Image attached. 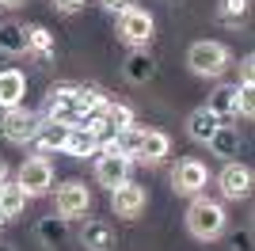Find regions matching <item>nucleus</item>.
I'll return each instance as SVG.
<instances>
[{
    "instance_id": "obj_7",
    "label": "nucleus",
    "mask_w": 255,
    "mask_h": 251,
    "mask_svg": "<svg viewBox=\"0 0 255 251\" xmlns=\"http://www.w3.org/2000/svg\"><path fill=\"white\" fill-rule=\"evenodd\" d=\"M145 206H149V194H145V187L141 183H133V179H126V183H118L115 190H111V209H115L122 221H133L145 213Z\"/></svg>"
},
{
    "instance_id": "obj_17",
    "label": "nucleus",
    "mask_w": 255,
    "mask_h": 251,
    "mask_svg": "<svg viewBox=\"0 0 255 251\" xmlns=\"http://www.w3.org/2000/svg\"><path fill=\"white\" fill-rule=\"evenodd\" d=\"M23 31H27V53H31L38 65H50L53 61V34L46 31V27H38V23H34V27H23Z\"/></svg>"
},
{
    "instance_id": "obj_11",
    "label": "nucleus",
    "mask_w": 255,
    "mask_h": 251,
    "mask_svg": "<svg viewBox=\"0 0 255 251\" xmlns=\"http://www.w3.org/2000/svg\"><path fill=\"white\" fill-rule=\"evenodd\" d=\"M129 179V160L126 156H115V152H99L96 160V183L107 190H115L118 183H126Z\"/></svg>"
},
{
    "instance_id": "obj_25",
    "label": "nucleus",
    "mask_w": 255,
    "mask_h": 251,
    "mask_svg": "<svg viewBox=\"0 0 255 251\" xmlns=\"http://www.w3.org/2000/svg\"><path fill=\"white\" fill-rule=\"evenodd\" d=\"M248 4L252 0H221L217 4V23L221 27H240L248 19Z\"/></svg>"
},
{
    "instance_id": "obj_33",
    "label": "nucleus",
    "mask_w": 255,
    "mask_h": 251,
    "mask_svg": "<svg viewBox=\"0 0 255 251\" xmlns=\"http://www.w3.org/2000/svg\"><path fill=\"white\" fill-rule=\"evenodd\" d=\"M8 221H11V217H8V213H4V206H0V229H4V225H8Z\"/></svg>"
},
{
    "instance_id": "obj_28",
    "label": "nucleus",
    "mask_w": 255,
    "mask_h": 251,
    "mask_svg": "<svg viewBox=\"0 0 255 251\" xmlns=\"http://www.w3.org/2000/svg\"><path fill=\"white\" fill-rule=\"evenodd\" d=\"M84 4H88V0H53V8L65 11V15H76V11L84 8Z\"/></svg>"
},
{
    "instance_id": "obj_30",
    "label": "nucleus",
    "mask_w": 255,
    "mask_h": 251,
    "mask_svg": "<svg viewBox=\"0 0 255 251\" xmlns=\"http://www.w3.org/2000/svg\"><path fill=\"white\" fill-rule=\"evenodd\" d=\"M252 65H255V57H244V61H240V80H252V73H255Z\"/></svg>"
},
{
    "instance_id": "obj_21",
    "label": "nucleus",
    "mask_w": 255,
    "mask_h": 251,
    "mask_svg": "<svg viewBox=\"0 0 255 251\" xmlns=\"http://www.w3.org/2000/svg\"><path fill=\"white\" fill-rule=\"evenodd\" d=\"M206 148H210L213 156H236V148H240V133H236L233 126H217V133L206 141Z\"/></svg>"
},
{
    "instance_id": "obj_26",
    "label": "nucleus",
    "mask_w": 255,
    "mask_h": 251,
    "mask_svg": "<svg viewBox=\"0 0 255 251\" xmlns=\"http://www.w3.org/2000/svg\"><path fill=\"white\" fill-rule=\"evenodd\" d=\"M103 126L115 133V129H129V126H137V122H133V111L126 103H107L103 107Z\"/></svg>"
},
{
    "instance_id": "obj_4",
    "label": "nucleus",
    "mask_w": 255,
    "mask_h": 251,
    "mask_svg": "<svg viewBox=\"0 0 255 251\" xmlns=\"http://www.w3.org/2000/svg\"><path fill=\"white\" fill-rule=\"evenodd\" d=\"M152 31H156V23H152V15L145 8H133V4H129L126 11H118V38L129 42L133 50H145L152 42Z\"/></svg>"
},
{
    "instance_id": "obj_20",
    "label": "nucleus",
    "mask_w": 255,
    "mask_h": 251,
    "mask_svg": "<svg viewBox=\"0 0 255 251\" xmlns=\"http://www.w3.org/2000/svg\"><path fill=\"white\" fill-rule=\"evenodd\" d=\"M80 244H84L88 251H111L115 232H111V225H107V221H88L84 232H80Z\"/></svg>"
},
{
    "instance_id": "obj_18",
    "label": "nucleus",
    "mask_w": 255,
    "mask_h": 251,
    "mask_svg": "<svg viewBox=\"0 0 255 251\" xmlns=\"http://www.w3.org/2000/svg\"><path fill=\"white\" fill-rule=\"evenodd\" d=\"M34 236H38L42 248H57V244H65V236H69V221L57 217V213H50V217H42L34 225Z\"/></svg>"
},
{
    "instance_id": "obj_6",
    "label": "nucleus",
    "mask_w": 255,
    "mask_h": 251,
    "mask_svg": "<svg viewBox=\"0 0 255 251\" xmlns=\"http://www.w3.org/2000/svg\"><path fill=\"white\" fill-rule=\"evenodd\" d=\"M23 190H27V198H42L53 190V167L46 156H27L19 167V179H15Z\"/></svg>"
},
{
    "instance_id": "obj_15",
    "label": "nucleus",
    "mask_w": 255,
    "mask_h": 251,
    "mask_svg": "<svg viewBox=\"0 0 255 251\" xmlns=\"http://www.w3.org/2000/svg\"><path fill=\"white\" fill-rule=\"evenodd\" d=\"M168 152H171V137L164 133V129H145V137H141V152H137L141 164H164Z\"/></svg>"
},
{
    "instance_id": "obj_14",
    "label": "nucleus",
    "mask_w": 255,
    "mask_h": 251,
    "mask_svg": "<svg viewBox=\"0 0 255 251\" xmlns=\"http://www.w3.org/2000/svg\"><path fill=\"white\" fill-rule=\"evenodd\" d=\"M27 95V76L19 69H0V107H19Z\"/></svg>"
},
{
    "instance_id": "obj_3",
    "label": "nucleus",
    "mask_w": 255,
    "mask_h": 251,
    "mask_svg": "<svg viewBox=\"0 0 255 251\" xmlns=\"http://www.w3.org/2000/svg\"><path fill=\"white\" fill-rule=\"evenodd\" d=\"M38 126H42V115H34L27 107H8L4 118H0V129H4V141L8 145H31L34 133H38Z\"/></svg>"
},
{
    "instance_id": "obj_34",
    "label": "nucleus",
    "mask_w": 255,
    "mask_h": 251,
    "mask_svg": "<svg viewBox=\"0 0 255 251\" xmlns=\"http://www.w3.org/2000/svg\"><path fill=\"white\" fill-rule=\"evenodd\" d=\"M0 251H11V248H8V244H0Z\"/></svg>"
},
{
    "instance_id": "obj_5",
    "label": "nucleus",
    "mask_w": 255,
    "mask_h": 251,
    "mask_svg": "<svg viewBox=\"0 0 255 251\" xmlns=\"http://www.w3.org/2000/svg\"><path fill=\"white\" fill-rule=\"evenodd\" d=\"M252 167L240 164V160H225V167L217 171V190H221V198L229 202H244L252 194Z\"/></svg>"
},
{
    "instance_id": "obj_32",
    "label": "nucleus",
    "mask_w": 255,
    "mask_h": 251,
    "mask_svg": "<svg viewBox=\"0 0 255 251\" xmlns=\"http://www.w3.org/2000/svg\"><path fill=\"white\" fill-rule=\"evenodd\" d=\"M4 179H8V164H4V160H0V183H4Z\"/></svg>"
},
{
    "instance_id": "obj_1",
    "label": "nucleus",
    "mask_w": 255,
    "mask_h": 251,
    "mask_svg": "<svg viewBox=\"0 0 255 251\" xmlns=\"http://www.w3.org/2000/svg\"><path fill=\"white\" fill-rule=\"evenodd\" d=\"M225 225H229V213H225L221 202H213V198H202V194H194L191 209H187V232H191L194 240H217L225 232Z\"/></svg>"
},
{
    "instance_id": "obj_8",
    "label": "nucleus",
    "mask_w": 255,
    "mask_h": 251,
    "mask_svg": "<svg viewBox=\"0 0 255 251\" xmlns=\"http://www.w3.org/2000/svg\"><path fill=\"white\" fill-rule=\"evenodd\" d=\"M80 111H76V84H57L46 95V122H61V126H76Z\"/></svg>"
},
{
    "instance_id": "obj_12",
    "label": "nucleus",
    "mask_w": 255,
    "mask_h": 251,
    "mask_svg": "<svg viewBox=\"0 0 255 251\" xmlns=\"http://www.w3.org/2000/svg\"><path fill=\"white\" fill-rule=\"evenodd\" d=\"M65 152L76 160H88L99 152V133L88 129V126H69V137H65Z\"/></svg>"
},
{
    "instance_id": "obj_22",
    "label": "nucleus",
    "mask_w": 255,
    "mask_h": 251,
    "mask_svg": "<svg viewBox=\"0 0 255 251\" xmlns=\"http://www.w3.org/2000/svg\"><path fill=\"white\" fill-rule=\"evenodd\" d=\"M126 80L129 84H145V80H152V57L145 50H133L126 57Z\"/></svg>"
},
{
    "instance_id": "obj_9",
    "label": "nucleus",
    "mask_w": 255,
    "mask_h": 251,
    "mask_svg": "<svg viewBox=\"0 0 255 251\" xmlns=\"http://www.w3.org/2000/svg\"><path fill=\"white\" fill-rule=\"evenodd\" d=\"M88 209H92V190H88V183L69 179V183L57 187V217L73 221V217H84Z\"/></svg>"
},
{
    "instance_id": "obj_19",
    "label": "nucleus",
    "mask_w": 255,
    "mask_h": 251,
    "mask_svg": "<svg viewBox=\"0 0 255 251\" xmlns=\"http://www.w3.org/2000/svg\"><path fill=\"white\" fill-rule=\"evenodd\" d=\"M213 118H233L236 115V84H217L210 95V103H206Z\"/></svg>"
},
{
    "instance_id": "obj_31",
    "label": "nucleus",
    "mask_w": 255,
    "mask_h": 251,
    "mask_svg": "<svg viewBox=\"0 0 255 251\" xmlns=\"http://www.w3.org/2000/svg\"><path fill=\"white\" fill-rule=\"evenodd\" d=\"M19 4H27V0H0V8H19Z\"/></svg>"
},
{
    "instance_id": "obj_27",
    "label": "nucleus",
    "mask_w": 255,
    "mask_h": 251,
    "mask_svg": "<svg viewBox=\"0 0 255 251\" xmlns=\"http://www.w3.org/2000/svg\"><path fill=\"white\" fill-rule=\"evenodd\" d=\"M236 115H244V118L255 115V84L252 80L236 84Z\"/></svg>"
},
{
    "instance_id": "obj_2",
    "label": "nucleus",
    "mask_w": 255,
    "mask_h": 251,
    "mask_svg": "<svg viewBox=\"0 0 255 251\" xmlns=\"http://www.w3.org/2000/svg\"><path fill=\"white\" fill-rule=\"evenodd\" d=\"M187 65H191V73L194 76H221L229 65H233V53H229V46L225 42H210V38H202V42H194L191 50H187Z\"/></svg>"
},
{
    "instance_id": "obj_23",
    "label": "nucleus",
    "mask_w": 255,
    "mask_h": 251,
    "mask_svg": "<svg viewBox=\"0 0 255 251\" xmlns=\"http://www.w3.org/2000/svg\"><path fill=\"white\" fill-rule=\"evenodd\" d=\"M0 206H4V213H8V217L23 213V206H27V190H23L19 183L4 179V183H0Z\"/></svg>"
},
{
    "instance_id": "obj_29",
    "label": "nucleus",
    "mask_w": 255,
    "mask_h": 251,
    "mask_svg": "<svg viewBox=\"0 0 255 251\" xmlns=\"http://www.w3.org/2000/svg\"><path fill=\"white\" fill-rule=\"evenodd\" d=\"M129 4H133V0H103V8H107V11H115V15H118V11H126Z\"/></svg>"
},
{
    "instance_id": "obj_24",
    "label": "nucleus",
    "mask_w": 255,
    "mask_h": 251,
    "mask_svg": "<svg viewBox=\"0 0 255 251\" xmlns=\"http://www.w3.org/2000/svg\"><path fill=\"white\" fill-rule=\"evenodd\" d=\"M0 50L4 53H27V31L19 23H0Z\"/></svg>"
},
{
    "instance_id": "obj_10",
    "label": "nucleus",
    "mask_w": 255,
    "mask_h": 251,
    "mask_svg": "<svg viewBox=\"0 0 255 251\" xmlns=\"http://www.w3.org/2000/svg\"><path fill=\"white\" fill-rule=\"evenodd\" d=\"M206 183H210V171H206L202 160H179L175 171H171V190H175V194H187V198L202 194Z\"/></svg>"
},
{
    "instance_id": "obj_16",
    "label": "nucleus",
    "mask_w": 255,
    "mask_h": 251,
    "mask_svg": "<svg viewBox=\"0 0 255 251\" xmlns=\"http://www.w3.org/2000/svg\"><path fill=\"white\" fill-rule=\"evenodd\" d=\"M217 126H221V118H213L206 107H194L191 115H187V137L198 141V145H206V141L217 133Z\"/></svg>"
},
{
    "instance_id": "obj_13",
    "label": "nucleus",
    "mask_w": 255,
    "mask_h": 251,
    "mask_svg": "<svg viewBox=\"0 0 255 251\" xmlns=\"http://www.w3.org/2000/svg\"><path fill=\"white\" fill-rule=\"evenodd\" d=\"M65 137H69V126H61V122H42L31 145H34V152H38V156H50V152H65Z\"/></svg>"
}]
</instances>
